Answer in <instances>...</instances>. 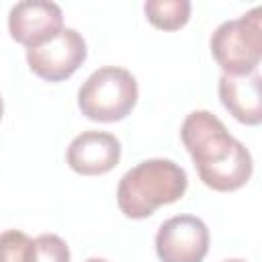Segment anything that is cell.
<instances>
[{
  "label": "cell",
  "instance_id": "obj_2",
  "mask_svg": "<svg viewBox=\"0 0 262 262\" xmlns=\"http://www.w3.org/2000/svg\"><path fill=\"white\" fill-rule=\"evenodd\" d=\"M188 178L172 160L151 158L127 170L117 186V205L129 219H145L162 205L176 203L186 192Z\"/></svg>",
  "mask_w": 262,
  "mask_h": 262
},
{
  "label": "cell",
  "instance_id": "obj_8",
  "mask_svg": "<svg viewBox=\"0 0 262 262\" xmlns=\"http://www.w3.org/2000/svg\"><path fill=\"white\" fill-rule=\"evenodd\" d=\"M66 160L82 176H100L119 164L121 141L106 131H82L68 145Z\"/></svg>",
  "mask_w": 262,
  "mask_h": 262
},
{
  "label": "cell",
  "instance_id": "obj_10",
  "mask_svg": "<svg viewBox=\"0 0 262 262\" xmlns=\"http://www.w3.org/2000/svg\"><path fill=\"white\" fill-rule=\"evenodd\" d=\"M147 20L162 31H176L184 27L190 18L188 0H147L143 4Z\"/></svg>",
  "mask_w": 262,
  "mask_h": 262
},
{
  "label": "cell",
  "instance_id": "obj_1",
  "mask_svg": "<svg viewBox=\"0 0 262 262\" xmlns=\"http://www.w3.org/2000/svg\"><path fill=\"white\" fill-rule=\"evenodd\" d=\"M180 139L188 149L205 186L231 192L242 188L254 170L252 156L225 125L209 111H192L180 127Z\"/></svg>",
  "mask_w": 262,
  "mask_h": 262
},
{
  "label": "cell",
  "instance_id": "obj_5",
  "mask_svg": "<svg viewBox=\"0 0 262 262\" xmlns=\"http://www.w3.org/2000/svg\"><path fill=\"white\" fill-rule=\"evenodd\" d=\"M86 41L76 29H61L51 41L27 49V63L33 74L47 82L68 80L86 59Z\"/></svg>",
  "mask_w": 262,
  "mask_h": 262
},
{
  "label": "cell",
  "instance_id": "obj_4",
  "mask_svg": "<svg viewBox=\"0 0 262 262\" xmlns=\"http://www.w3.org/2000/svg\"><path fill=\"white\" fill-rule=\"evenodd\" d=\"M209 45L223 74L246 76L256 72L262 57V8L254 6L239 18L221 23Z\"/></svg>",
  "mask_w": 262,
  "mask_h": 262
},
{
  "label": "cell",
  "instance_id": "obj_3",
  "mask_svg": "<svg viewBox=\"0 0 262 262\" xmlns=\"http://www.w3.org/2000/svg\"><path fill=\"white\" fill-rule=\"evenodd\" d=\"M137 94V80L129 70L104 66L92 72L80 86L78 106L90 121L115 123L133 111Z\"/></svg>",
  "mask_w": 262,
  "mask_h": 262
},
{
  "label": "cell",
  "instance_id": "obj_11",
  "mask_svg": "<svg viewBox=\"0 0 262 262\" xmlns=\"http://www.w3.org/2000/svg\"><path fill=\"white\" fill-rule=\"evenodd\" d=\"M29 262H70V248L59 235L41 233L31 242Z\"/></svg>",
  "mask_w": 262,
  "mask_h": 262
},
{
  "label": "cell",
  "instance_id": "obj_15",
  "mask_svg": "<svg viewBox=\"0 0 262 262\" xmlns=\"http://www.w3.org/2000/svg\"><path fill=\"white\" fill-rule=\"evenodd\" d=\"M223 262H246V260H239V258H231V260H223Z\"/></svg>",
  "mask_w": 262,
  "mask_h": 262
},
{
  "label": "cell",
  "instance_id": "obj_12",
  "mask_svg": "<svg viewBox=\"0 0 262 262\" xmlns=\"http://www.w3.org/2000/svg\"><path fill=\"white\" fill-rule=\"evenodd\" d=\"M31 242L33 239L18 229L0 233V262H29Z\"/></svg>",
  "mask_w": 262,
  "mask_h": 262
},
{
  "label": "cell",
  "instance_id": "obj_14",
  "mask_svg": "<svg viewBox=\"0 0 262 262\" xmlns=\"http://www.w3.org/2000/svg\"><path fill=\"white\" fill-rule=\"evenodd\" d=\"M2 115H4V102H2V96H0V121H2Z\"/></svg>",
  "mask_w": 262,
  "mask_h": 262
},
{
  "label": "cell",
  "instance_id": "obj_6",
  "mask_svg": "<svg viewBox=\"0 0 262 262\" xmlns=\"http://www.w3.org/2000/svg\"><path fill=\"white\" fill-rule=\"evenodd\" d=\"M160 262H203L209 252V229L194 215L166 219L156 233Z\"/></svg>",
  "mask_w": 262,
  "mask_h": 262
},
{
  "label": "cell",
  "instance_id": "obj_9",
  "mask_svg": "<svg viewBox=\"0 0 262 262\" xmlns=\"http://www.w3.org/2000/svg\"><path fill=\"white\" fill-rule=\"evenodd\" d=\"M219 98L223 106L244 125H260L262 121V78L256 72L246 76L219 78Z\"/></svg>",
  "mask_w": 262,
  "mask_h": 262
},
{
  "label": "cell",
  "instance_id": "obj_13",
  "mask_svg": "<svg viewBox=\"0 0 262 262\" xmlns=\"http://www.w3.org/2000/svg\"><path fill=\"white\" fill-rule=\"evenodd\" d=\"M84 262H108V260H104V258H88Z\"/></svg>",
  "mask_w": 262,
  "mask_h": 262
},
{
  "label": "cell",
  "instance_id": "obj_7",
  "mask_svg": "<svg viewBox=\"0 0 262 262\" xmlns=\"http://www.w3.org/2000/svg\"><path fill=\"white\" fill-rule=\"evenodd\" d=\"M63 29V12L49 0H23L8 12L10 37L27 49L39 47Z\"/></svg>",
  "mask_w": 262,
  "mask_h": 262
}]
</instances>
